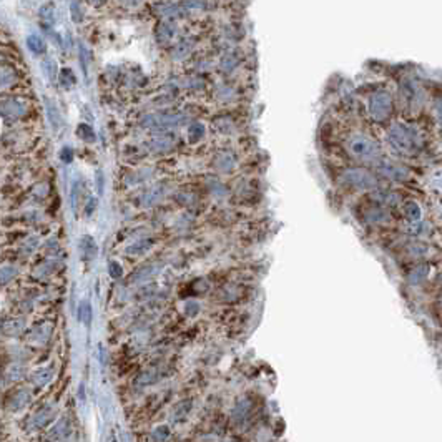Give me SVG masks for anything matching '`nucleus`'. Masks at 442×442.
Here are the masks:
<instances>
[{
  "mask_svg": "<svg viewBox=\"0 0 442 442\" xmlns=\"http://www.w3.org/2000/svg\"><path fill=\"white\" fill-rule=\"evenodd\" d=\"M391 110V98L386 93H379L371 100V113L377 120H384L389 115Z\"/></svg>",
  "mask_w": 442,
  "mask_h": 442,
  "instance_id": "nucleus-4",
  "label": "nucleus"
},
{
  "mask_svg": "<svg viewBox=\"0 0 442 442\" xmlns=\"http://www.w3.org/2000/svg\"><path fill=\"white\" fill-rule=\"evenodd\" d=\"M406 214L409 216V219L418 221V219L421 218V210H419V206L416 205V203H407V205H406Z\"/></svg>",
  "mask_w": 442,
  "mask_h": 442,
  "instance_id": "nucleus-7",
  "label": "nucleus"
},
{
  "mask_svg": "<svg viewBox=\"0 0 442 442\" xmlns=\"http://www.w3.org/2000/svg\"><path fill=\"white\" fill-rule=\"evenodd\" d=\"M381 172H382V175H386L388 178H391V180L402 181V180L407 178V170H406V168L393 165V163H389V161H384V163H382V165H381Z\"/></svg>",
  "mask_w": 442,
  "mask_h": 442,
  "instance_id": "nucleus-5",
  "label": "nucleus"
},
{
  "mask_svg": "<svg viewBox=\"0 0 442 442\" xmlns=\"http://www.w3.org/2000/svg\"><path fill=\"white\" fill-rule=\"evenodd\" d=\"M391 143H394V147L399 151H404V153H412L419 147L418 136H416L414 131L401 125H397L391 131Z\"/></svg>",
  "mask_w": 442,
  "mask_h": 442,
  "instance_id": "nucleus-1",
  "label": "nucleus"
},
{
  "mask_svg": "<svg viewBox=\"0 0 442 442\" xmlns=\"http://www.w3.org/2000/svg\"><path fill=\"white\" fill-rule=\"evenodd\" d=\"M347 150H349V153L354 156V158H359V160H366V161H369V160H372V158H376L377 153H379L377 145L372 142L371 138H366V136H356V138H352V140L347 143Z\"/></svg>",
  "mask_w": 442,
  "mask_h": 442,
  "instance_id": "nucleus-2",
  "label": "nucleus"
},
{
  "mask_svg": "<svg viewBox=\"0 0 442 442\" xmlns=\"http://www.w3.org/2000/svg\"><path fill=\"white\" fill-rule=\"evenodd\" d=\"M344 180L349 183L351 186L361 188V189H371L376 186V178L366 170H349L344 175Z\"/></svg>",
  "mask_w": 442,
  "mask_h": 442,
  "instance_id": "nucleus-3",
  "label": "nucleus"
},
{
  "mask_svg": "<svg viewBox=\"0 0 442 442\" xmlns=\"http://www.w3.org/2000/svg\"><path fill=\"white\" fill-rule=\"evenodd\" d=\"M27 47L32 50L34 53H43L45 52V43L37 35H30L27 37Z\"/></svg>",
  "mask_w": 442,
  "mask_h": 442,
  "instance_id": "nucleus-6",
  "label": "nucleus"
}]
</instances>
